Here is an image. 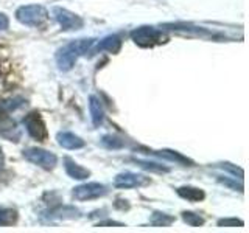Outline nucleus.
I'll return each mask as SVG.
<instances>
[{"mask_svg": "<svg viewBox=\"0 0 249 233\" xmlns=\"http://www.w3.org/2000/svg\"><path fill=\"white\" fill-rule=\"evenodd\" d=\"M93 39H78V41H73L70 42L64 47H61V49L56 51V64L59 67V70H62V72H67V70H70L73 66L76 59L81 56V54H86L90 47L93 45Z\"/></svg>", "mask_w": 249, "mask_h": 233, "instance_id": "obj_1", "label": "nucleus"}, {"mask_svg": "<svg viewBox=\"0 0 249 233\" xmlns=\"http://www.w3.org/2000/svg\"><path fill=\"white\" fill-rule=\"evenodd\" d=\"M49 17V13L42 6V5H25L20 6L18 11H16V19H18L23 25H30V27H37L42 25V23Z\"/></svg>", "mask_w": 249, "mask_h": 233, "instance_id": "obj_2", "label": "nucleus"}, {"mask_svg": "<svg viewBox=\"0 0 249 233\" xmlns=\"http://www.w3.org/2000/svg\"><path fill=\"white\" fill-rule=\"evenodd\" d=\"M131 39L139 47H153L156 44L165 42L167 36L154 27H140L136 28L134 31H131Z\"/></svg>", "mask_w": 249, "mask_h": 233, "instance_id": "obj_3", "label": "nucleus"}, {"mask_svg": "<svg viewBox=\"0 0 249 233\" xmlns=\"http://www.w3.org/2000/svg\"><path fill=\"white\" fill-rule=\"evenodd\" d=\"M23 157L44 169H53L58 162V157L53 152L41 150V148H28L23 151Z\"/></svg>", "mask_w": 249, "mask_h": 233, "instance_id": "obj_4", "label": "nucleus"}, {"mask_svg": "<svg viewBox=\"0 0 249 233\" xmlns=\"http://www.w3.org/2000/svg\"><path fill=\"white\" fill-rule=\"evenodd\" d=\"M53 16L56 22L61 25V28L64 31H75V30H81L84 25V20L80 17L78 14L66 10V8H53Z\"/></svg>", "mask_w": 249, "mask_h": 233, "instance_id": "obj_5", "label": "nucleus"}, {"mask_svg": "<svg viewBox=\"0 0 249 233\" xmlns=\"http://www.w3.org/2000/svg\"><path fill=\"white\" fill-rule=\"evenodd\" d=\"M23 124H25L28 134L35 140H37V142H44L47 138V126L42 120V116L37 112L28 114L25 118H23Z\"/></svg>", "mask_w": 249, "mask_h": 233, "instance_id": "obj_6", "label": "nucleus"}, {"mask_svg": "<svg viewBox=\"0 0 249 233\" xmlns=\"http://www.w3.org/2000/svg\"><path fill=\"white\" fill-rule=\"evenodd\" d=\"M106 193H107V188L103 183L89 182V183L76 186L73 190V196L78 200H89V199H97V198L105 196Z\"/></svg>", "mask_w": 249, "mask_h": 233, "instance_id": "obj_7", "label": "nucleus"}, {"mask_svg": "<svg viewBox=\"0 0 249 233\" xmlns=\"http://www.w3.org/2000/svg\"><path fill=\"white\" fill-rule=\"evenodd\" d=\"M114 183L119 188H136V186H143L150 183V179L136 173H122L115 176Z\"/></svg>", "mask_w": 249, "mask_h": 233, "instance_id": "obj_8", "label": "nucleus"}, {"mask_svg": "<svg viewBox=\"0 0 249 233\" xmlns=\"http://www.w3.org/2000/svg\"><path fill=\"white\" fill-rule=\"evenodd\" d=\"M56 140L62 148H66V150H80V148L84 146V140L81 137H78L73 132H67V131L58 132Z\"/></svg>", "mask_w": 249, "mask_h": 233, "instance_id": "obj_9", "label": "nucleus"}, {"mask_svg": "<svg viewBox=\"0 0 249 233\" xmlns=\"http://www.w3.org/2000/svg\"><path fill=\"white\" fill-rule=\"evenodd\" d=\"M0 134L13 140V142H19V138H20V131L18 128V124L6 115H3L2 118H0Z\"/></svg>", "mask_w": 249, "mask_h": 233, "instance_id": "obj_10", "label": "nucleus"}, {"mask_svg": "<svg viewBox=\"0 0 249 233\" xmlns=\"http://www.w3.org/2000/svg\"><path fill=\"white\" fill-rule=\"evenodd\" d=\"M64 168H66V173L75 179V181H84L90 176V171L88 168H83L81 165H78L75 160H72L70 157L64 159Z\"/></svg>", "mask_w": 249, "mask_h": 233, "instance_id": "obj_11", "label": "nucleus"}, {"mask_svg": "<svg viewBox=\"0 0 249 233\" xmlns=\"http://www.w3.org/2000/svg\"><path fill=\"white\" fill-rule=\"evenodd\" d=\"M122 49V39L119 36H107L101 41L93 53H98V51H109V53H119Z\"/></svg>", "mask_w": 249, "mask_h": 233, "instance_id": "obj_12", "label": "nucleus"}, {"mask_svg": "<svg viewBox=\"0 0 249 233\" xmlns=\"http://www.w3.org/2000/svg\"><path fill=\"white\" fill-rule=\"evenodd\" d=\"M89 109H90V116H92L93 126L98 128L105 120V111H103V106H101V101L95 95H92L89 98Z\"/></svg>", "mask_w": 249, "mask_h": 233, "instance_id": "obj_13", "label": "nucleus"}, {"mask_svg": "<svg viewBox=\"0 0 249 233\" xmlns=\"http://www.w3.org/2000/svg\"><path fill=\"white\" fill-rule=\"evenodd\" d=\"M176 191L182 199H187L190 202H199L206 198L204 191L199 188H195V186H179Z\"/></svg>", "mask_w": 249, "mask_h": 233, "instance_id": "obj_14", "label": "nucleus"}, {"mask_svg": "<svg viewBox=\"0 0 249 233\" xmlns=\"http://www.w3.org/2000/svg\"><path fill=\"white\" fill-rule=\"evenodd\" d=\"M150 154L154 155H159V157H163L170 162H176V163H181V165H192V160H189L187 157H184L182 154H179L176 151H170V150H162V151H150Z\"/></svg>", "mask_w": 249, "mask_h": 233, "instance_id": "obj_15", "label": "nucleus"}, {"mask_svg": "<svg viewBox=\"0 0 249 233\" xmlns=\"http://www.w3.org/2000/svg\"><path fill=\"white\" fill-rule=\"evenodd\" d=\"M150 222L154 227H168L170 224L175 222V216L167 215V213H160V212H154Z\"/></svg>", "mask_w": 249, "mask_h": 233, "instance_id": "obj_16", "label": "nucleus"}, {"mask_svg": "<svg viewBox=\"0 0 249 233\" xmlns=\"http://www.w3.org/2000/svg\"><path fill=\"white\" fill-rule=\"evenodd\" d=\"M18 221V212L13 208H0V225H13Z\"/></svg>", "mask_w": 249, "mask_h": 233, "instance_id": "obj_17", "label": "nucleus"}, {"mask_svg": "<svg viewBox=\"0 0 249 233\" xmlns=\"http://www.w3.org/2000/svg\"><path fill=\"white\" fill-rule=\"evenodd\" d=\"M25 104V100L23 98H11V100H5L0 103V111L3 112H11V111H16V109H19L20 106Z\"/></svg>", "mask_w": 249, "mask_h": 233, "instance_id": "obj_18", "label": "nucleus"}, {"mask_svg": "<svg viewBox=\"0 0 249 233\" xmlns=\"http://www.w3.org/2000/svg\"><path fill=\"white\" fill-rule=\"evenodd\" d=\"M132 162H136L139 166H142L145 169L156 171V173H168L170 171L168 166H162L159 163H154V162H145V160H139V159H132Z\"/></svg>", "mask_w": 249, "mask_h": 233, "instance_id": "obj_19", "label": "nucleus"}, {"mask_svg": "<svg viewBox=\"0 0 249 233\" xmlns=\"http://www.w3.org/2000/svg\"><path fill=\"white\" fill-rule=\"evenodd\" d=\"M182 219L189 225H192V227H201L204 224V217L193 212H182Z\"/></svg>", "mask_w": 249, "mask_h": 233, "instance_id": "obj_20", "label": "nucleus"}, {"mask_svg": "<svg viewBox=\"0 0 249 233\" xmlns=\"http://www.w3.org/2000/svg\"><path fill=\"white\" fill-rule=\"evenodd\" d=\"M101 142H103L105 146L112 148V150H119V148L124 146V142H123V140L119 138V137H115V135H105Z\"/></svg>", "mask_w": 249, "mask_h": 233, "instance_id": "obj_21", "label": "nucleus"}, {"mask_svg": "<svg viewBox=\"0 0 249 233\" xmlns=\"http://www.w3.org/2000/svg\"><path fill=\"white\" fill-rule=\"evenodd\" d=\"M245 222L237 217H226V219L218 221V227H243Z\"/></svg>", "mask_w": 249, "mask_h": 233, "instance_id": "obj_22", "label": "nucleus"}, {"mask_svg": "<svg viewBox=\"0 0 249 233\" xmlns=\"http://www.w3.org/2000/svg\"><path fill=\"white\" fill-rule=\"evenodd\" d=\"M221 168H223V169L231 171V173H232L233 176H237V174H238V177H240V179H243V176H245L243 169H241V168H237V166H232L231 163H223Z\"/></svg>", "mask_w": 249, "mask_h": 233, "instance_id": "obj_23", "label": "nucleus"}, {"mask_svg": "<svg viewBox=\"0 0 249 233\" xmlns=\"http://www.w3.org/2000/svg\"><path fill=\"white\" fill-rule=\"evenodd\" d=\"M218 181H220L221 183H224V185H228V186H231V188H233V190H237L238 188V191H243V186H237V183L235 182H231L229 179H223V177H218Z\"/></svg>", "mask_w": 249, "mask_h": 233, "instance_id": "obj_24", "label": "nucleus"}, {"mask_svg": "<svg viewBox=\"0 0 249 233\" xmlns=\"http://www.w3.org/2000/svg\"><path fill=\"white\" fill-rule=\"evenodd\" d=\"M8 27H10V20H8V17L3 13H0V31L8 30Z\"/></svg>", "mask_w": 249, "mask_h": 233, "instance_id": "obj_25", "label": "nucleus"}, {"mask_svg": "<svg viewBox=\"0 0 249 233\" xmlns=\"http://www.w3.org/2000/svg\"><path fill=\"white\" fill-rule=\"evenodd\" d=\"M3 165H5V157H3V152L0 150V171L3 169Z\"/></svg>", "mask_w": 249, "mask_h": 233, "instance_id": "obj_26", "label": "nucleus"}]
</instances>
